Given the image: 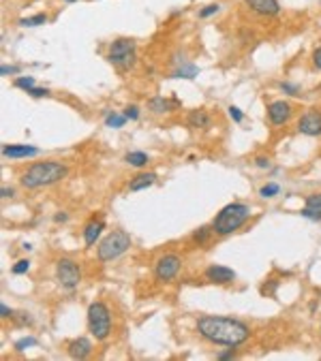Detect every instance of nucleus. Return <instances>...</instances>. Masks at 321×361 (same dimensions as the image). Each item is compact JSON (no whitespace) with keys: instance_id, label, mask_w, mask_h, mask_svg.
Here are the masks:
<instances>
[{"instance_id":"473e14b6","label":"nucleus","mask_w":321,"mask_h":361,"mask_svg":"<svg viewBox=\"0 0 321 361\" xmlns=\"http://www.w3.org/2000/svg\"><path fill=\"white\" fill-rule=\"evenodd\" d=\"M313 62H315L317 69H321V47H317V50H315V54H313Z\"/></svg>"},{"instance_id":"f03ea898","label":"nucleus","mask_w":321,"mask_h":361,"mask_svg":"<svg viewBox=\"0 0 321 361\" xmlns=\"http://www.w3.org/2000/svg\"><path fill=\"white\" fill-rule=\"evenodd\" d=\"M67 175V167L60 163H37L22 175V186L24 188H39V186H50L58 179Z\"/></svg>"},{"instance_id":"20e7f679","label":"nucleus","mask_w":321,"mask_h":361,"mask_svg":"<svg viewBox=\"0 0 321 361\" xmlns=\"http://www.w3.org/2000/svg\"><path fill=\"white\" fill-rule=\"evenodd\" d=\"M88 327H90V333L97 340H105L107 335H110L112 317H110V310H107L105 304H101V302L90 304V308H88Z\"/></svg>"},{"instance_id":"f704fd0d","label":"nucleus","mask_w":321,"mask_h":361,"mask_svg":"<svg viewBox=\"0 0 321 361\" xmlns=\"http://www.w3.org/2000/svg\"><path fill=\"white\" fill-rule=\"evenodd\" d=\"M17 71H19L17 66H7V64H5L3 69H0V73H3V75H7V73H17Z\"/></svg>"},{"instance_id":"2f4dec72","label":"nucleus","mask_w":321,"mask_h":361,"mask_svg":"<svg viewBox=\"0 0 321 361\" xmlns=\"http://www.w3.org/2000/svg\"><path fill=\"white\" fill-rule=\"evenodd\" d=\"M28 94H30V96H37V99H39V96H47L50 92H47L45 88H30V90H28Z\"/></svg>"},{"instance_id":"c756f323","label":"nucleus","mask_w":321,"mask_h":361,"mask_svg":"<svg viewBox=\"0 0 321 361\" xmlns=\"http://www.w3.org/2000/svg\"><path fill=\"white\" fill-rule=\"evenodd\" d=\"M229 118L233 120V122H242V118H244V116H242V111L238 109V107L231 105V107H229Z\"/></svg>"},{"instance_id":"1a4fd4ad","label":"nucleus","mask_w":321,"mask_h":361,"mask_svg":"<svg viewBox=\"0 0 321 361\" xmlns=\"http://www.w3.org/2000/svg\"><path fill=\"white\" fill-rule=\"evenodd\" d=\"M298 130L304 135H311V137H317L321 135V111H308L300 118L298 122Z\"/></svg>"},{"instance_id":"393cba45","label":"nucleus","mask_w":321,"mask_h":361,"mask_svg":"<svg viewBox=\"0 0 321 361\" xmlns=\"http://www.w3.org/2000/svg\"><path fill=\"white\" fill-rule=\"evenodd\" d=\"M15 86H17V88H24V90L28 92L30 88H34V79H32V77H17V79H15Z\"/></svg>"},{"instance_id":"58836bf2","label":"nucleus","mask_w":321,"mask_h":361,"mask_svg":"<svg viewBox=\"0 0 321 361\" xmlns=\"http://www.w3.org/2000/svg\"><path fill=\"white\" fill-rule=\"evenodd\" d=\"M60 220H62V222L67 220V214H56V222H60Z\"/></svg>"},{"instance_id":"f3484780","label":"nucleus","mask_w":321,"mask_h":361,"mask_svg":"<svg viewBox=\"0 0 321 361\" xmlns=\"http://www.w3.org/2000/svg\"><path fill=\"white\" fill-rule=\"evenodd\" d=\"M188 124L191 126H199V128H208L210 126V116L204 109H195L191 116H188Z\"/></svg>"},{"instance_id":"cd10ccee","label":"nucleus","mask_w":321,"mask_h":361,"mask_svg":"<svg viewBox=\"0 0 321 361\" xmlns=\"http://www.w3.org/2000/svg\"><path fill=\"white\" fill-rule=\"evenodd\" d=\"M34 344H37L34 338H22L19 342H15V348H17V351H26L28 346H34Z\"/></svg>"},{"instance_id":"2eb2a0df","label":"nucleus","mask_w":321,"mask_h":361,"mask_svg":"<svg viewBox=\"0 0 321 361\" xmlns=\"http://www.w3.org/2000/svg\"><path fill=\"white\" fill-rule=\"evenodd\" d=\"M101 231H103V222H101V220H90V222L86 224V229H84V239H86V244H88V246H94V242L99 239Z\"/></svg>"},{"instance_id":"4c0bfd02","label":"nucleus","mask_w":321,"mask_h":361,"mask_svg":"<svg viewBox=\"0 0 321 361\" xmlns=\"http://www.w3.org/2000/svg\"><path fill=\"white\" fill-rule=\"evenodd\" d=\"M233 357V351H227V353H221L219 359H231Z\"/></svg>"},{"instance_id":"7ed1b4c3","label":"nucleus","mask_w":321,"mask_h":361,"mask_svg":"<svg viewBox=\"0 0 321 361\" xmlns=\"http://www.w3.org/2000/svg\"><path fill=\"white\" fill-rule=\"evenodd\" d=\"M248 216H251L248 206H244V203H229V206H225L219 212L217 218H214L212 229L219 235H229V233L236 231L238 227H242L248 220Z\"/></svg>"},{"instance_id":"9b49d317","label":"nucleus","mask_w":321,"mask_h":361,"mask_svg":"<svg viewBox=\"0 0 321 361\" xmlns=\"http://www.w3.org/2000/svg\"><path fill=\"white\" fill-rule=\"evenodd\" d=\"M206 278L212 282H219V284H227L236 278V272L229 267H223V265H210L206 269Z\"/></svg>"},{"instance_id":"412c9836","label":"nucleus","mask_w":321,"mask_h":361,"mask_svg":"<svg viewBox=\"0 0 321 361\" xmlns=\"http://www.w3.org/2000/svg\"><path fill=\"white\" fill-rule=\"evenodd\" d=\"M47 21V17L43 15V13H39V15H32V17H22L19 19V24L24 28H32V26H41V24H45Z\"/></svg>"},{"instance_id":"b1692460","label":"nucleus","mask_w":321,"mask_h":361,"mask_svg":"<svg viewBox=\"0 0 321 361\" xmlns=\"http://www.w3.org/2000/svg\"><path fill=\"white\" fill-rule=\"evenodd\" d=\"M281 192V188H279V184H266L264 188L259 190V195L261 197H266V199H270V197H274V195H279Z\"/></svg>"},{"instance_id":"e433bc0d","label":"nucleus","mask_w":321,"mask_h":361,"mask_svg":"<svg viewBox=\"0 0 321 361\" xmlns=\"http://www.w3.org/2000/svg\"><path fill=\"white\" fill-rule=\"evenodd\" d=\"M255 163H257V167H268V165H270L268 159H264V156H259V159H257Z\"/></svg>"},{"instance_id":"a211bd4d","label":"nucleus","mask_w":321,"mask_h":361,"mask_svg":"<svg viewBox=\"0 0 321 361\" xmlns=\"http://www.w3.org/2000/svg\"><path fill=\"white\" fill-rule=\"evenodd\" d=\"M126 163L133 165V167H144L148 163V154H144V152H129L126 154Z\"/></svg>"},{"instance_id":"dca6fc26","label":"nucleus","mask_w":321,"mask_h":361,"mask_svg":"<svg viewBox=\"0 0 321 361\" xmlns=\"http://www.w3.org/2000/svg\"><path fill=\"white\" fill-rule=\"evenodd\" d=\"M154 179H157V175H154V173H139V175H135L133 179H131L129 188L133 190V192H137V190H144V188H148V186H152V184H154Z\"/></svg>"},{"instance_id":"a19ab883","label":"nucleus","mask_w":321,"mask_h":361,"mask_svg":"<svg viewBox=\"0 0 321 361\" xmlns=\"http://www.w3.org/2000/svg\"><path fill=\"white\" fill-rule=\"evenodd\" d=\"M65 3H75V0H65Z\"/></svg>"},{"instance_id":"a878e982","label":"nucleus","mask_w":321,"mask_h":361,"mask_svg":"<svg viewBox=\"0 0 321 361\" xmlns=\"http://www.w3.org/2000/svg\"><path fill=\"white\" fill-rule=\"evenodd\" d=\"M28 269H30V261H28V259H22V261H17V263H15L13 269H11V272H13V274H26Z\"/></svg>"},{"instance_id":"4be33fe9","label":"nucleus","mask_w":321,"mask_h":361,"mask_svg":"<svg viewBox=\"0 0 321 361\" xmlns=\"http://www.w3.org/2000/svg\"><path fill=\"white\" fill-rule=\"evenodd\" d=\"M199 73V69L197 66H193V64H188V66H184V69H178L176 73H174V77H182V79H193L195 75Z\"/></svg>"},{"instance_id":"0eeeda50","label":"nucleus","mask_w":321,"mask_h":361,"mask_svg":"<svg viewBox=\"0 0 321 361\" xmlns=\"http://www.w3.org/2000/svg\"><path fill=\"white\" fill-rule=\"evenodd\" d=\"M56 276H58V282H60L65 288H75L81 280V274H79V267L75 265L71 259H60L56 263Z\"/></svg>"},{"instance_id":"bb28decb","label":"nucleus","mask_w":321,"mask_h":361,"mask_svg":"<svg viewBox=\"0 0 321 361\" xmlns=\"http://www.w3.org/2000/svg\"><path fill=\"white\" fill-rule=\"evenodd\" d=\"M210 231H214V229H208V227H201V229H197V231H195V239H197V242H206V239H208V235H210Z\"/></svg>"},{"instance_id":"6ab92c4d","label":"nucleus","mask_w":321,"mask_h":361,"mask_svg":"<svg viewBox=\"0 0 321 361\" xmlns=\"http://www.w3.org/2000/svg\"><path fill=\"white\" fill-rule=\"evenodd\" d=\"M304 208H308V210H313L319 218H321V192H317V195H308L306 197V206Z\"/></svg>"},{"instance_id":"c85d7f7f","label":"nucleus","mask_w":321,"mask_h":361,"mask_svg":"<svg viewBox=\"0 0 321 361\" xmlns=\"http://www.w3.org/2000/svg\"><path fill=\"white\" fill-rule=\"evenodd\" d=\"M219 11V5H208L206 9H201L199 11V17H210V15H214Z\"/></svg>"},{"instance_id":"ddd939ff","label":"nucleus","mask_w":321,"mask_h":361,"mask_svg":"<svg viewBox=\"0 0 321 361\" xmlns=\"http://www.w3.org/2000/svg\"><path fill=\"white\" fill-rule=\"evenodd\" d=\"M90 351H92V344L88 338H77L69 344V355L73 359H84L90 355Z\"/></svg>"},{"instance_id":"39448f33","label":"nucleus","mask_w":321,"mask_h":361,"mask_svg":"<svg viewBox=\"0 0 321 361\" xmlns=\"http://www.w3.org/2000/svg\"><path fill=\"white\" fill-rule=\"evenodd\" d=\"M131 246V237L129 233L124 231H112L110 235H107L103 242L99 244V261H112V259H118L120 255H124V252L129 250Z\"/></svg>"},{"instance_id":"7c9ffc66","label":"nucleus","mask_w":321,"mask_h":361,"mask_svg":"<svg viewBox=\"0 0 321 361\" xmlns=\"http://www.w3.org/2000/svg\"><path fill=\"white\" fill-rule=\"evenodd\" d=\"M124 116L129 118V120H137L139 118V109L135 105H131V107H126V111H124Z\"/></svg>"},{"instance_id":"72a5a7b5","label":"nucleus","mask_w":321,"mask_h":361,"mask_svg":"<svg viewBox=\"0 0 321 361\" xmlns=\"http://www.w3.org/2000/svg\"><path fill=\"white\" fill-rule=\"evenodd\" d=\"M281 88L287 92V94H298V86H291V83H283Z\"/></svg>"},{"instance_id":"5701e85b","label":"nucleus","mask_w":321,"mask_h":361,"mask_svg":"<svg viewBox=\"0 0 321 361\" xmlns=\"http://www.w3.org/2000/svg\"><path fill=\"white\" fill-rule=\"evenodd\" d=\"M124 120H126V116L110 114V116H107V120H105V124H107V126H112V128H120V126L124 124Z\"/></svg>"},{"instance_id":"f257e3e1","label":"nucleus","mask_w":321,"mask_h":361,"mask_svg":"<svg viewBox=\"0 0 321 361\" xmlns=\"http://www.w3.org/2000/svg\"><path fill=\"white\" fill-rule=\"evenodd\" d=\"M197 331L206 340L214 344H225V346H238L246 342L248 335H251L244 323L236 319H225V317H201L197 321Z\"/></svg>"},{"instance_id":"aec40b11","label":"nucleus","mask_w":321,"mask_h":361,"mask_svg":"<svg viewBox=\"0 0 321 361\" xmlns=\"http://www.w3.org/2000/svg\"><path fill=\"white\" fill-rule=\"evenodd\" d=\"M150 109L154 111V114H163V111H169L172 109V105L165 101V99H161V96H157V99H152L150 101Z\"/></svg>"},{"instance_id":"9d476101","label":"nucleus","mask_w":321,"mask_h":361,"mask_svg":"<svg viewBox=\"0 0 321 361\" xmlns=\"http://www.w3.org/2000/svg\"><path fill=\"white\" fill-rule=\"evenodd\" d=\"M268 116L272 120V124H285L289 120L291 116V105L289 103H285V101H274V103H270L268 107Z\"/></svg>"},{"instance_id":"ea45409f","label":"nucleus","mask_w":321,"mask_h":361,"mask_svg":"<svg viewBox=\"0 0 321 361\" xmlns=\"http://www.w3.org/2000/svg\"><path fill=\"white\" fill-rule=\"evenodd\" d=\"M11 195H13V190H11V188H3V197H11Z\"/></svg>"},{"instance_id":"c9c22d12","label":"nucleus","mask_w":321,"mask_h":361,"mask_svg":"<svg viewBox=\"0 0 321 361\" xmlns=\"http://www.w3.org/2000/svg\"><path fill=\"white\" fill-rule=\"evenodd\" d=\"M0 312H3V314H0V317H3V319H7V317H13V314H11V308H7L5 304L0 306Z\"/></svg>"},{"instance_id":"423d86ee","label":"nucleus","mask_w":321,"mask_h":361,"mask_svg":"<svg viewBox=\"0 0 321 361\" xmlns=\"http://www.w3.org/2000/svg\"><path fill=\"white\" fill-rule=\"evenodd\" d=\"M110 62L118 69H129L135 62V41L133 39H118L110 47Z\"/></svg>"},{"instance_id":"4468645a","label":"nucleus","mask_w":321,"mask_h":361,"mask_svg":"<svg viewBox=\"0 0 321 361\" xmlns=\"http://www.w3.org/2000/svg\"><path fill=\"white\" fill-rule=\"evenodd\" d=\"M3 154L9 156V159H22V156H37L39 150L32 146H5Z\"/></svg>"},{"instance_id":"f8f14e48","label":"nucleus","mask_w":321,"mask_h":361,"mask_svg":"<svg viewBox=\"0 0 321 361\" xmlns=\"http://www.w3.org/2000/svg\"><path fill=\"white\" fill-rule=\"evenodd\" d=\"M246 5L261 15H276L281 9L276 0H246Z\"/></svg>"},{"instance_id":"6e6552de","label":"nucleus","mask_w":321,"mask_h":361,"mask_svg":"<svg viewBox=\"0 0 321 361\" xmlns=\"http://www.w3.org/2000/svg\"><path fill=\"white\" fill-rule=\"evenodd\" d=\"M180 265H182V259L178 255H163L159 261H157V267H154V274H157L159 280H174L176 274L180 272Z\"/></svg>"}]
</instances>
